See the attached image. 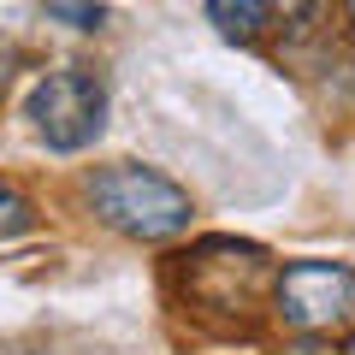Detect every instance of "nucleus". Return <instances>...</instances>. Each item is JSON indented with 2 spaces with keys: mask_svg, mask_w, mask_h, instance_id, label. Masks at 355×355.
Segmentation results:
<instances>
[{
  "mask_svg": "<svg viewBox=\"0 0 355 355\" xmlns=\"http://www.w3.org/2000/svg\"><path fill=\"white\" fill-rule=\"evenodd\" d=\"M89 202L113 231L142 237V243H160L190 225V196L148 166H101L89 178Z\"/></svg>",
  "mask_w": 355,
  "mask_h": 355,
  "instance_id": "f257e3e1",
  "label": "nucleus"
},
{
  "mask_svg": "<svg viewBox=\"0 0 355 355\" xmlns=\"http://www.w3.org/2000/svg\"><path fill=\"white\" fill-rule=\"evenodd\" d=\"M184 279H190L196 308H207V314L219 308V314L237 320V326H249V314H254V302H261L266 284H279L254 243H225V237L202 243V249L190 254V266H184Z\"/></svg>",
  "mask_w": 355,
  "mask_h": 355,
  "instance_id": "f03ea898",
  "label": "nucleus"
},
{
  "mask_svg": "<svg viewBox=\"0 0 355 355\" xmlns=\"http://www.w3.org/2000/svg\"><path fill=\"white\" fill-rule=\"evenodd\" d=\"M30 119H36L42 142L60 154H77L101 137L107 125V83L83 65H65V71H48L30 95Z\"/></svg>",
  "mask_w": 355,
  "mask_h": 355,
  "instance_id": "7ed1b4c3",
  "label": "nucleus"
},
{
  "mask_svg": "<svg viewBox=\"0 0 355 355\" xmlns=\"http://www.w3.org/2000/svg\"><path fill=\"white\" fill-rule=\"evenodd\" d=\"M272 308L296 331H331L355 320V272L343 261H296L272 284Z\"/></svg>",
  "mask_w": 355,
  "mask_h": 355,
  "instance_id": "20e7f679",
  "label": "nucleus"
},
{
  "mask_svg": "<svg viewBox=\"0 0 355 355\" xmlns=\"http://www.w3.org/2000/svg\"><path fill=\"white\" fill-rule=\"evenodd\" d=\"M266 0H207V18L219 24V36H231V42H261V30H266Z\"/></svg>",
  "mask_w": 355,
  "mask_h": 355,
  "instance_id": "39448f33",
  "label": "nucleus"
},
{
  "mask_svg": "<svg viewBox=\"0 0 355 355\" xmlns=\"http://www.w3.org/2000/svg\"><path fill=\"white\" fill-rule=\"evenodd\" d=\"M48 18H65V24H77V30H95L107 18V6H95V0H53Z\"/></svg>",
  "mask_w": 355,
  "mask_h": 355,
  "instance_id": "423d86ee",
  "label": "nucleus"
},
{
  "mask_svg": "<svg viewBox=\"0 0 355 355\" xmlns=\"http://www.w3.org/2000/svg\"><path fill=\"white\" fill-rule=\"evenodd\" d=\"M30 225V202L12 190V184H0V237H18Z\"/></svg>",
  "mask_w": 355,
  "mask_h": 355,
  "instance_id": "0eeeda50",
  "label": "nucleus"
},
{
  "mask_svg": "<svg viewBox=\"0 0 355 355\" xmlns=\"http://www.w3.org/2000/svg\"><path fill=\"white\" fill-rule=\"evenodd\" d=\"M266 6H279V12L291 18V24H296V18H308V12H314V0H266Z\"/></svg>",
  "mask_w": 355,
  "mask_h": 355,
  "instance_id": "6e6552de",
  "label": "nucleus"
},
{
  "mask_svg": "<svg viewBox=\"0 0 355 355\" xmlns=\"http://www.w3.org/2000/svg\"><path fill=\"white\" fill-rule=\"evenodd\" d=\"M343 355H355V338H349V343H343Z\"/></svg>",
  "mask_w": 355,
  "mask_h": 355,
  "instance_id": "1a4fd4ad",
  "label": "nucleus"
},
{
  "mask_svg": "<svg viewBox=\"0 0 355 355\" xmlns=\"http://www.w3.org/2000/svg\"><path fill=\"white\" fill-rule=\"evenodd\" d=\"M349 18H355V0H349Z\"/></svg>",
  "mask_w": 355,
  "mask_h": 355,
  "instance_id": "9d476101",
  "label": "nucleus"
}]
</instances>
